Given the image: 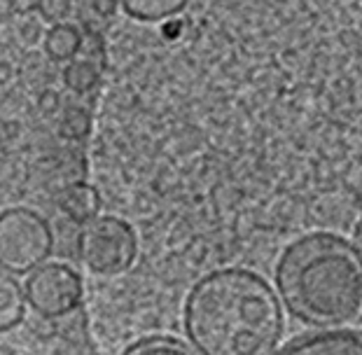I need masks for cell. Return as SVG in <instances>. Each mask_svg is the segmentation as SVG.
<instances>
[{
    "mask_svg": "<svg viewBox=\"0 0 362 355\" xmlns=\"http://www.w3.org/2000/svg\"><path fill=\"white\" fill-rule=\"evenodd\" d=\"M78 255L94 274H122L134 264L138 255L136 231L129 222L115 215H101L82 225L78 236Z\"/></svg>",
    "mask_w": 362,
    "mask_h": 355,
    "instance_id": "277c9868",
    "label": "cell"
},
{
    "mask_svg": "<svg viewBox=\"0 0 362 355\" xmlns=\"http://www.w3.org/2000/svg\"><path fill=\"white\" fill-rule=\"evenodd\" d=\"M54 250L49 222L30 208H7L0 215V264L10 276H30L47 264Z\"/></svg>",
    "mask_w": 362,
    "mask_h": 355,
    "instance_id": "3957f363",
    "label": "cell"
},
{
    "mask_svg": "<svg viewBox=\"0 0 362 355\" xmlns=\"http://www.w3.org/2000/svg\"><path fill=\"white\" fill-rule=\"evenodd\" d=\"M82 57L91 61V64H96L98 68H103L105 64V42L103 37L98 33H87L82 35Z\"/></svg>",
    "mask_w": 362,
    "mask_h": 355,
    "instance_id": "9a60e30c",
    "label": "cell"
},
{
    "mask_svg": "<svg viewBox=\"0 0 362 355\" xmlns=\"http://www.w3.org/2000/svg\"><path fill=\"white\" fill-rule=\"evenodd\" d=\"M59 131L68 141H84L91 131V115L80 105L68 107L59 122Z\"/></svg>",
    "mask_w": 362,
    "mask_h": 355,
    "instance_id": "7c38bea8",
    "label": "cell"
},
{
    "mask_svg": "<svg viewBox=\"0 0 362 355\" xmlns=\"http://www.w3.org/2000/svg\"><path fill=\"white\" fill-rule=\"evenodd\" d=\"M19 35L24 37L26 42L33 45V42L37 40V37H40V26H37L33 19H28V21H24V24H21V28H19Z\"/></svg>",
    "mask_w": 362,
    "mask_h": 355,
    "instance_id": "ac0fdd59",
    "label": "cell"
},
{
    "mask_svg": "<svg viewBox=\"0 0 362 355\" xmlns=\"http://www.w3.org/2000/svg\"><path fill=\"white\" fill-rule=\"evenodd\" d=\"M82 50V33L73 24H54L45 35V52L54 61H73Z\"/></svg>",
    "mask_w": 362,
    "mask_h": 355,
    "instance_id": "30bf717a",
    "label": "cell"
},
{
    "mask_svg": "<svg viewBox=\"0 0 362 355\" xmlns=\"http://www.w3.org/2000/svg\"><path fill=\"white\" fill-rule=\"evenodd\" d=\"M59 94L57 91H52V89H47V91H42L40 94V98H37V105H40V110L42 112H57L59 110Z\"/></svg>",
    "mask_w": 362,
    "mask_h": 355,
    "instance_id": "e0dca14e",
    "label": "cell"
},
{
    "mask_svg": "<svg viewBox=\"0 0 362 355\" xmlns=\"http://www.w3.org/2000/svg\"><path fill=\"white\" fill-rule=\"evenodd\" d=\"M356 245L362 250V218L358 220V225H356Z\"/></svg>",
    "mask_w": 362,
    "mask_h": 355,
    "instance_id": "ffe728a7",
    "label": "cell"
},
{
    "mask_svg": "<svg viewBox=\"0 0 362 355\" xmlns=\"http://www.w3.org/2000/svg\"><path fill=\"white\" fill-rule=\"evenodd\" d=\"M101 68L87 59H73L64 68V84L75 94H87L98 84Z\"/></svg>",
    "mask_w": 362,
    "mask_h": 355,
    "instance_id": "8fae6325",
    "label": "cell"
},
{
    "mask_svg": "<svg viewBox=\"0 0 362 355\" xmlns=\"http://www.w3.org/2000/svg\"><path fill=\"white\" fill-rule=\"evenodd\" d=\"M10 10H12V14L26 17V14L37 10V0H10Z\"/></svg>",
    "mask_w": 362,
    "mask_h": 355,
    "instance_id": "d6986e66",
    "label": "cell"
},
{
    "mask_svg": "<svg viewBox=\"0 0 362 355\" xmlns=\"http://www.w3.org/2000/svg\"><path fill=\"white\" fill-rule=\"evenodd\" d=\"M59 211L66 215L68 220L78 222V225H87V222L98 218L101 211V197H98L96 187L87 182H68L57 197Z\"/></svg>",
    "mask_w": 362,
    "mask_h": 355,
    "instance_id": "52a82bcc",
    "label": "cell"
},
{
    "mask_svg": "<svg viewBox=\"0 0 362 355\" xmlns=\"http://www.w3.org/2000/svg\"><path fill=\"white\" fill-rule=\"evenodd\" d=\"M274 285L295 320L344 327L362 315V250L334 231H311L283 248Z\"/></svg>",
    "mask_w": 362,
    "mask_h": 355,
    "instance_id": "7a4b0ae2",
    "label": "cell"
},
{
    "mask_svg": "<svg viewBox=\"0 0 362 355\" xmlns=\"http://www.w3.org/2000/svg\"><path fill=\"white\" fill-rule=\"evenodd\" d=\"M26 299L30 311L42 318H61L80 306L84 288L80 274L61 262H47L28 276Z\"/></svg>",
    "mask_w": 362,
    "mask_h": 355,
    "instance_id": "5b68a950",
    "label": "cell"
},
{
    "mask_svg": "<svg viewBox=\"0 0 362 355\" xmlns=\"http://www.w3.org/2000/svg\"><path fill=\"white\" fill-rule=\"evenodd\" d=\"M276 285L245 267L204 274L182 304V334L197 355H276L285 334Z\"/></svg>",
    "mask_w": 362,
    "mask_h": 355,
    "instance_id": "6da1fadb",
    "label": "cell"
},
{
    "mask_svg": "<svg viewBox=\"0 0 362 355\" xmlns=\"http://www.w3.org/2000/svg\"><path fill=\"white\" fill-rule=\"evenodd\" d=\"M37 12L49 24H64L71 14V0H37Z\"/></svg>",
    "mask_w": 362,
    "mask_h": 355,
    "instance_id": "5bb4252c",
    "label": "cell"
},
{
    "mask_svg": "<svg viewBox=\"0 0 362 355\" xmlns=\"http://www.w3.org/2000/svg\"><path fill=\"white\" fill-rule=\"evenodd\" d=\"M119 0H91V7H94V12L98 14V17H103V19H107V17H112L115 12L119 10Z\"/></svg>",
    "mask_w": 362,
    "mask_h": 355,
    "instance_id": "2e32d148",
    "label": "cell"
},
{
    "mask_svg": "<svg viewBox=\"0 0 362 355\" xmlns=\"http://www.w3.org/2000/svg\"><path fill=\"white\" fill-rule=\"evenodd\" d=\"M119 3L131 19L155 24V21H168L180 14L189 0H119Z\"/></svg>",
    "mask_w": 362,
    "mask_h": 355,
    "instance_id": "9c48e42d",
    "label": "cell"
},
{
    "mask_svg": "<svg viewBox=\"0 0 362 355\" xmlns=\"http://www.w3.org/2000/svg\"><path fill=\"white\" fill-rule=\"evenodd\" d=\"M26 288L17 281V276L3 274L0 279V330L10 332L24 322L26 315Z\"/></svg>",
    "mask_w": 362,
    "mask_h": 355,
    "instance_id": "ba28073f",
    "label": "cell"
},
{
    "mask_svg": "<svg viewBox=\"0 0 362 355\" xmlns=\"http://www.w3.org/2000/svg\"><path fill=\"white\" fill-rule=\"evenodd\" d=\"M124 355H197L187 346H182L175 339H148V342H141L131 349Z\"/></svg>",
    "mask_w": 362,
    "mask_h": 355,
    "instance_id": "4fadbf2b",
    "label": "cell"
},
{
    "mask_svg": "<svg viewBox=\"0 0 362 355\" xmlns=\"http://www.w3.org/2000/svg\"><path fill=\"white\" fill-rule=\"evenodd\" d=\"M276 355H362V332L358 330H320L290 342Z\"/></svg>",
    "mask_w": 362,
    "mask_h": 355,
    "instance_id": "8992f818",
    "label": "cell"
}]
</instances>
